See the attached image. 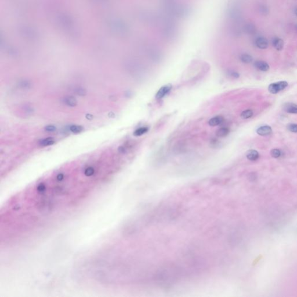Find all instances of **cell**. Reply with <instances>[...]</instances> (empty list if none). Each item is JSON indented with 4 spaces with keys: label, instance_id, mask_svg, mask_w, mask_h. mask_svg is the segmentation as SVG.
<instances>
[{
    "label": "cell",
    "instance_id": "1",
    "mask_svg": "<svg viewBox=\"0 0 297 297\" xmlns=\"http://www.w3.org/2000/svg\"><path fill=\"white\" fill-rule=\"evenodd\" d=\"M288 83L285 81H281L279 82L271 84L269 85L268 90L269 91L273 94H276L279 92L280 91L285 89L288 86Z\"/></svg>",
    "mask_w": 297,
    "mask_h": 297
},
{
    "label": "cell",
    "instance_id": "2",
    "mask_svg": "<svg viewBox=\"0 0 297 297\" xmlns=\"http://www.w3.org/2000/svg\"><path fill=\"white\" fill-rule=\"evenodd\" d=\"M172 89V85L171 84H168L162 87L159 89L156 95V98L157 99H161L163 98L166 95H167L170 91Z\"/></svg>",
    "mask_w": 297,
    "mask_h": 297
},
{
    "label": "cell",
    "instance_id": "3",
    "mask_svg": "<svg viewBox=\"0 0 297 297\" xmlns=\"http://www.w3.org/2000/svg\"><path fill=\"white\" fill-rule=\"evenodd\" d=\"M256 44L257 47L264 49L268 47L269 43L267 38L263 37H260L256 38Z\"/></svg>",
    "mask_w": 297,
    "mask_h": 297
},
{
    "label": "cell",
    "instance_id": "4",
    "mask_svg": "<svg viewBox=\"0 0 297 297\" xmlns=\"http://www.w3.org/2000/svg\"><path fill=\"white\" fill-rule=\"evenodd\" d=\"M272 132V128L269 126L265 125V126H262L261 127L258 128L256 130V133L261 135V136H266L270 134Z\"/></svg>",
    "mask_w": 297,
    "mask_h": 297
},
{
    "label": "cell",
    "instance_id": "5",
    "mask_svg": "<svg viewBox=\"0 0 297 297\" xmlns=\"http://www.w3.org/2000/svg\"><path fill=\"white\" fill-rule=\"evenodd\" d=\"M283 109L287 113L297 114V105L295 103H287L284 105Z\"/></svg>",
    "mask_w": 297,
    "mask_h": 297
},
{
    "label": "cell",
    "instance_id": "6",
    "mask_svg": "<svg viewBox=\"0 0 297 297\" xmlns=\"http://www.w3.org/2000/svg\"><path fill=\"white\" fill-rule=\"evenodd\" d=\"M254 66L257 69L261 71H267L269 69V66L267 63L261 60L256 61L254 63Z\"/></svg>",
    "mask_w": 297,
    "mask_h": 297
},
{
    "label": "cell",
    "instance_id": "7",
    "mask_svg": "<svg viewBox=\"0 0 297 297\" xmlns=\"http://www.w3.org/2000/svg\"><path fill=\"white\" fill-rule=\"evenodd\" d=\"M224 119L222 116H216L210 119L208 121V124L211 127H215L221 124L224 122Z\"/></svg>",
    "mask_w": 297,
    "mask_h": 297
},
{
    "label": "cell",
    "instance_id": "8",
    "mask_svg": "<svg viewBox=\"0 0 297 297\" xmlns=\"http://www.w3.org/2000/svg\"><path fill=\"white\" fill-rule=\"evenodd\" d=\"M63 102L66 105L70 107H74L77 105V99L73 96H66L64 98Z\"/></svg>",
    "mask_w": 297,
    "mask_h": 297
},
{
    "label": "cell",
    "instance_id": "9",
    "mask_svg": "<svg viewBox=\"0 0 297 297\" xmlns=\"http://www.w3.org/2000/svg\"><path fill=\"white\" fill-rule=\"evenodd\" d=\"M272 44L274 48L277 51H281L284 47V41L280 38H274L272 41Z\"/></svg>",
    "mask_w": 297,
    "mask_h": 297
},
{
    "label": "cell",
    "instance_id": "10",
    "mask_svg": "<svg viewBox=\"0 0 297 297\" xmlns=\"http://www.w3.org/2000/svg\"><path fill=\"white\" fill-rule=\"evenodd\" d=\"M246 156L249 160L251 161H256L259 158V153L256 150H250L247 153Z\"/></svg>",
    "mask_w": 297,
    "mask_h": 297
},
{
    "label": "cell",
    "instance_id": "11",
    "mask_svg": "<svg viewBox=\"0 0 297 297\" xmlns=\"http://www.w3.org/2000/svg\"><path fill=\"white\" fill-rule=\"evenodd\" d=\"M229 129L227 127H222V128H220L219 130H218V131H216V136L218 137H221V138H223V137H225L229 134Z\"/></svg>",
    "mask_w": 297,
    "mask_h": 297
},
{
    "label": "cell",
    "instance_id": "12",
    "mask_svg": "<svg viewBox=\"0 0 297 297\" xmlns=\"http://www.w3.org/2000/svg\"><path fill=\"white\" fill-rule=\"evenodd\" d=\"M54 143H55V140H54V138L49 137V138H47L42 139L40 142V144L42 146H50V145H53Z\"/></svg>",
    "mask_w": 297,
    "mask_h": 297
},
{
    "label": "cell",
    "instance_id": "13",
    "mask_svg": "<svg viewBox=\"0 0 297 297\" xmlns=\"http://www.w3.org/2000/svg\"><path fill=\"white\" fill-rule=\"evenodd\" d=\"M148 131V128L146 127H143L137 129V130L134 132V135L136 137H139L142 135L146 133Z\"/></svg>",
    "mask_w": 297,
    "mask_h": 297
},
{
    "label": "cell",
    "instance_id": "14",
    "mask_svg": "<svg viewBox=\"0 0 297 297\" xmlns=\"http://www.w3.org/2000/svg\"><path fill=\"white\" fill-rule=\"evenodd\" d=\"M240 60L243 63H249L252 61V58L249 54H244L240 56Z\"/></svg>",
    "mask_w": 297,
    "mask_h": 297
},
{
    "label": "cell",
    "instance_id": "15",
    "mask_svg": "<svg viewBox=\"0 0 297 297\" xmlns=\"http://www.w3.org/2000/svg\"><path fill=\"white\" fill-rule=\"evenodd\" d=\"M253 116V112L251 110H246L241 113V117L243 119H248L251 118Z\"/></svg>",
    "mask_w": 297,
    "mask_h": 297
},
{
    "label": "cell",
    "instance_id": "16",
    "mask_svg": "<svg viewBox=\"0 0 297 297\" xmlns=\"http://www.w3.org/2000/svg\"><path fill=\"white\" fill-rule=\"evenodd\" d=\"M70 130L73 133H80L83 130V127L79 125H72L70 127Z\"/></svg>",
    "mask_w": 297,
    "mask_h": 297
},
{
    "label": "cell",
    "instance_id": "17",
    "mask_svg": "<svg viewBox=\"0 0 297 297\" xmlns=\"http://www.w3.org/2000/svg\"><path fill=\"white\" fill-rule=\"evenodd\" d=\"M270 155L274 158H278L281 156V151L277 148L272 149L270 152Z\"/></svg>",
    "mask_w": 297,
    "mask_h": 297
},
{
    "label": "cell",
    "instance_id": "18",
    "mask_svg": "<svg viewBox=\"0 0 297 297\" xmlns=\"http://www.w3.org/2000/svg\"><path fill=\"white\" fill-rule=\"evenodd\" d=\"M287 129L292 132L297 133V124H290L287 126Z\"/></svg>",
    "mask_w": 297,
    "mask_h": 297
},
{
    "label": "cell",
    "instance_id": "19",
    "mask_svg": "<svg viewBox=\"0 0 297 297\" xmlns=\"http://www.w3.org/2000/svg\"><path fill=\"white\" fill-rule=\"evenodd\" d=\"M75 92L78 95H81V96H83L86 94V91L81 87H78L75 90Z\"/></svg>",
    "mask_w": 297,
    "mask_h": 297
},
{
    "label": "cell",
    "instance_id": "20",
    "mask_svg": "<svg viewBox=\"0 0 297 297\" xmlns=\"http://www.w3.org/2000/svg\"><path fill=\"white\" fill-rule=\"evenodd\" d=\"M245 30L247 32H248L249 33H252V32L254 31L255 30V27L251 25V24H248L245 26Z\"/></svg>",
    "mask_w": 297,
    "mask_h": 297
},
{
    "label": "cell",
    "instance_id": "21",
    "mask_svg": "<svg viewBox=\"0 0 297 297\" xmlns=\"http://www.w3.org/2000/svg\"><path fill=\"white\" fill-rule=\"evenodd\" d=\"M56 128L53 125H48L45 127V130L48 132H54Z\"/></svg>",
    "mask_w": 297,
    "mask_h": 297
},
{
    "label": "cell",
    "instance_id": "22",
    "mask_svg": "<svg viewBox=\"0 0 297 297\" xmlns=\"http://www.w3.org/2000/svg\"><path fill=\"white\" fill-rule=\"evenodd\" d=\"M231 76H232V77L237 78L239 77V74L237 72L232 71V72H231Z\"/></svg>",
    "mask_w": 297,
    "mask_h": 297
},
{
    "label": "cell",
    "instance_id": "23",
    "mask_svg": "<svg viewBox=\"0 0 297 297\" xmlns=\"http://www.w3.org/2000/svg\"><path fill=\"white\" fill-rule=\"evenodd\" d=\"M295 14H296V15H297V9H295Z\"/></svg>",
    "mask_w": 297,
    "mask_h": 297
},
{
    "label": "cell",
    "instance_id": "24",
    "mask_svg": "<svg viewBox=\"0 0 297 297\" xmlns=\"http://www.w3.org/2000/svg\"><path fill=\"white\" fill-rule=\"evenodd\" d=\"M296 29H297V24L296 25Z\"/></svg>",
    "mask_w": 297,
    "mask_h": 297
}]
</instances>
